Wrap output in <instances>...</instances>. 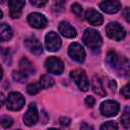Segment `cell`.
<instances>
[{
  "label": "cell",
  "instance_id": "cell-9",
  "mask_svg": "<svg viewBox=\"0 0 130 130\" xmlns=\"http://www.w3.org/2000/svg\"><path fill=\"white\" fill-rule=\"evenodd\" d=\"M68 54L74 61L79 62V63L83 62L85 59V51L83 47L78 43H72L69 46Z\"/></svg>",
  "mask_w": 130,
  "mask_h": 130
},
{
  "label": "cell",
  "instance_id": "cell-27",
  "mask_svg": "<svg viewBox=\"0 0 130 130\" xmlns=\"http://www.w3.org/2000/svg\"><path fill=\"white\" fill-rule=\"evenodd\" d=\"M66 0H54V8L56 10H63Z\"/></svg>",
  "mask_w": 130,
  "mask_h": 130
},
{
  "label": "cell",
  "instance_id": "cell-3",
  "mask_svg": "<svg viewBox=\"0 0 130 130\" xmlns=\"http://www.w3.org/2000/svg\"><path fill=\"white\" fill-rule=\"evenodd\" d=\"M70 77L74 80V82L77 84V86L83 90L86 91L89 87V81L87 79V76L82 69H74L70 72Z\"/></svg>",
  "mask_w": 130,
  "mask_h": 130
},
{
  "label": "cell",
  "instance_id": "cell-32",
  "mask_svg": "<svg viewBox=\"0 0 130 130\" xmlns=\"http://www.w3.org/2000/svg\"><path fill=\"white\" fill-rule=\"evenodd\" d=\"M123 13H124V15H125V16H124L125 19H126L127 21H129V9H128V8H125V10H124Z\"/></svg>",
  "mask_w": 130,
  "mask_h": 130
},
{
  "label": "cell",
  "instance_id": "cell-33",
  "mask_svg": "<svg viewBox=\"0 0 130 130\" xmlns=\"http://www.w3.org/2000/svg\"><path fill=\"white\" fill-rule=\"evenodd\" d=\"M4 101H5V98H4L3 93H2V92H0V108H1V107H2V105L4 104Z\"/></svg>",
  "mask_w": 130,
  "mask_h": 130
},
{
  "label": "cell",
  "instance_id": "cell-18",
  "mask_svg": "<svg viewBox=\"0 0 130 130\" xmlns=\"http://www.w3.org/2000/svg\"><path fill=\"white\" fill-rule=\"evenodd\" d=\"M92 90L99 94V95H102V96H105L107 94V91L105 89V85H104V81L101 77H98V76H94L93 79H92Z\"/></svg>",
  "mask_w": 130,
  "mask_h": 130
},
{
  "label": "cell",
  "instance_id": "cell-10",
  "mask_svg": "<svg viewBox=\"0 0 130 130\" xmlns=\"http://www.w3.org/2000/svg\"><path fill=\"white\" fill-rule=\"evenodd\" d=\"M39 120V115H38V110L35 104H30L25 112V114L23 115V122L26 126H32L35 125Z\"/></svg>",
  "mask_w": 130,
  "mask_h": 130
},
{
  "label": "cell",
  "instance_id": "cell-38",
  "mask_svg": "<svg viewBox=\"0 0 130 130\" xmlns=\"http://www.w3.org/2000/svg\"><path fill=\"white\" fill-rule=\"evenodd\" d=\"M0 1H2V0H0Z\"/></svg>",
  "mask_w": 130,
  "mask_h": 130
},
{
  "label": "cell",
  "instance_id": "cell-8",
  "mask_svg": "<svg viewBox=\"0 0 130 130\" xmlns=\"http://www.w3.org/2000/svg\"><path fill=\"white\" fill-rule=\"evenodd\" d=\"M45 44H46V48L48 51L55 52V51H58L61 47V39L56 32L49 31L46 35Z\"/></svg>",
  "mask_w": 130,
  "mask_h": 130
},
{
  "label": "cell",
  "instance_id": "cell-36",
  "mask_svg": "<svg viewBox=\"0 0 130 130\" xmlns=\"http://www.w3.org/2000/svg\"><path fill=\"white\" fill-rule=\"evenodd\" d=\"M2 16H3V12L0 10V18H2Z\"/></svg>",
  "mask_w": 130,
  "mask_h": 130
},
{
  "label": "cell",
  "instance_id": "cell-37",
  "mask_svg": "<svg viewBox=\"0 0 130 130\" xmlns=\"http://www.w3.org/2000/svg\"><path fill=\"white\" fill-rule=\"evenodd\" d=\"M1 52H2V49H1V47H0V53H1Z\"/></svg>",
  "mask_w": 130,
  "mask_h": 130
},
{
  "label": "cell",
  "instance_id": "cell-11",
  "mask_svg": "<svg viewBox=\"0 0 130 130\" xmlns=\"http://www.w3.org/2000/svg\"><path fill=\"white\" fill-rule=\"evenodd\" d=\"M24 46L30 53L35 55H41L43 52V48H42L40 41L34 36H30L24 39Z\"/></svg>",
  "mask_w": 130,
  "mask_h": 130
},
{
  "label": "cell",
  "instance_id": "cell-26",
  "mask_svg": "<svg viewBox=\"0 0 130 130\" xmlns=\"http://www.w3.org/2000/svg\"><path fill=\"white\" fill-rule=\"evenodd\" d=\"M71 10H72V12H73L76 16H81V15H82V7H81V5H79L78 3H74V4L71 6Z\"/></svg>",
  "mask_w": 130,
  "mask_h": 130
},
{
  "label": "cell",
  "instance_id": "cell-4",
  "mask_svg": "<svg viewBox=\"0 0 130 130\" xmlns=\"http://www.w3.org/2000/svg\"><path fill=\"white\" fill-rule=\"evenodd\" d=\"M24 98L19 92H10L6 100L7 109L11 111H19L24 106Z\"/></svg>",
  "mask_w": 130,
  "mask_h": 130
},
{
  "label": "cell",
  "instance_id": "cell-20",
  "mask_svg": "<svg viewBox=\"0 0 130 130\" xmlns=\"http://www.w3.org/2000/svg\"><path fill=\"white\" fill-rule=\"evenodd\" d=\"M39 83L42 88H50L54 85V79L50 75H43Z\"/></svg>",
  "mask_w": 130,
  "mask_h": 130
},
{
  "label": "cell",
  "instance_id": "cell-12",
  "mask_svg": "<svg viewBox=\"0 0 130 130\" xmlns=\"http://www.w3.org/2000/svg\"><path fill=\"white\" fill-rule=\"evenodd\" d=\"M27 21L35 28H44L48 23L47 18L43 14L38 13V12L30 13L27 16Z\"/></svg>",
  "mask_w": 130,
  "mask_h": 130
},
{
  "label": "cell",
  "instance_id": "cell-1",
  "mask_svg": "<svg viewBox=\"0 0 130 130\" xmlns=\"http://www.w3.org/2000/svg\"><path fill=\"white\" fill-rule=\"evenodd\" d=\"M108 65L120 75L127 76L129 73V61L127 58L118 55L116 52H109L107 55Z\"/></svg>",
  "mask_w": 130,
  "mask_h": 130
},
{
  "label": "cell",
  "instance_id": "cell-17",
  "mask_svg": "<svg viewBox=\"0 0 130 130\" xmlns=\"http://www.w3.org/2000/svg\"><path fill=\"white\" fill-rule=\"evenodd\" d=\"M18 65H19V70L21 72H23L24 74H26L27 76L35 74V72H36V69H35L32 63L26 58H21Z\"/></svg>",
  "mask_w": 130,
  "mask_h": 130
},
{
  "label": "cell",
  "instance_id": "cell-35",
  "mask_svg": "<svg viewBox=\"0 0 130 130\" xmlns=\"http://www.w3.org/2000/svg\"><path fill=\"white\" fill-rule=\"evenodd\" d=\"M2 76H3V70H2V67L0 66V80H1Z\"/></svg>",
  "mask_w": 130,
  "mask_h": 130
},
{
  "label": "cell",
  "instance_id": "cell-28",
  "mask_svg": "<svg viewBox=\"0 0 130 130\" xmlns=\"http://www.w3.org/2000/svg\"><path fill=\"white\" fill-rule=\"evenodd\" d=\"M84 103H85V105H86L87 107L91 108V107H93V105H94V103H95V100H94V98H93V96L88 95V96H86V98H85Z\"/></svg>",
  "mask_w": 130,
  "mask_h": 130
},
{
  "label": "cell",
  "instance_id": "cell-34",
  "mask_svg": "<svg viewBox=\"0 0 130 130\" xmlns=\"http://www.w3.org/2000/svg\"><path fill=\"white\" fill-rule=\"evenodd\" d=\"M80 128H81V129H83V128H87V129H92V127H91V126H88V125H86V124H82V125L80 126Z\"/></svg>",
  "mask_w": 130,
  "mask_h": 130
},
{
  "label": "cell",
  "instance_id": "cell-30",
  "mask_svg": "<svg viewBox=\"0 0 130 130\" xmlns=\"http://www.w3.org/2000/svg\"><path fill=\"white\" fill-rule=\"evenodd\" d=\"M48 0H30V3L37 7H43L47 4Z\"/></svg>",
  "mask_w": 130,
  "mask_h": 130
},
{
  "label": "cell",
  "instance_id": "cell-25",
  "mask_svg": "<svg viewBox=\"0 0 130 130\" xmlns=\"http://www.w3.org/2000/svg\"><path fill=\"white\" fill-rule=\"evenodd\" d=\"M101 129L102 130H112V129H118V125L113 122V121H109V122H106L104 123L102 126H101Z\"/></svg>",
  "mask_w": 130,
  "mask_h": 130
},
{
  "label": "cell",
  "instance_id": "cell-31",
  "mask_svg": "<svg viewBox=\"0 0 130 130\" xmlns=\"http://www.w3.org/2000/svg\"><path fill=\"white\" fill-rule=\"evenodd\" d=\"M121 93L124 95V98H126V99H129V96H130V89H129V84H126L123 88H122V90H121Z\"/></svg>",
  "mask_w": 130,
  "mask_h": 130
},
{
  "label": "cell",
  "instance_id": "cell-6",
  "mask_svg": "<svg viewBox=\"0 0 130 130\" xmlns=\"http://www.w3.org/2000/svg\"><path fill=\"white\" fill-rule=\"evenodd\" d=\"M101 113L106 117H113L117 115L120 111V106L116 101L113 100H107L104 101L100 106Z\"/></svg>",
  "mask_w": 130,
  "mask_h": 130
},
{
  "label": "cell",
  "instance_id": "cell-16",
  "mask_svg": "<svg viewBox=\"0 0 130 130\" xmlns=\"http://www.w3.org/2000/svg\"><path fill=\"white\" fill-rule=\"evenodd\" d=\"M58 29H59V32L66 38H75L77 35L76 29L66 21H61L59 23Z\"/></svg>",
  "mask_w": 130,
  "mask_h": 130
},
{
  "label": "cell",
  "instance_id": "cell-24",
  "mask_svg": "<svg viewBox=\"0 0 130 130\" xmlns=\"http://www.w3.org/2000/svg\"><path fill=\"white\" fill-rule=\"evenodd\" d=\"M0 124H1V126L4 127V128H9V127L12 126L13 120H12V118H10V117H8V116H2V117L0 118Z\"/></svg>",
  "mask_w": 130,
  "mask_h": 130
},
{
  "label": "cell",
  "instance_id": "cell-13",
  "mask_svg": "<svg viewBox=\"0 0 130 130\" xmlns=\"http://www.w3.org/2000/svg\"><path fill=\"white\" fill-rule=\"evenodd\" d=\"M100 8L109 14L116 13L120 10L121 8V2L119 0H105L100 3Z\"/></svg>",
  "mask_w": 130,
  "mask_h": 130
},
{
  "label": "cell",
  "instance_id": "cell-5",
  "mask_svg": "<svg viewBox=\"0 0 130 130\" xmlns=\"http://www.w3.org/2000/svg\"><path fill=\"white\" fill-rule=\"evenodd\" d=\"M106 32L109 38L115 41H121L125 38V29L118 22H110L106 27Z\"/></svg>",
  "mask_w": 130,
  "mask_h": 130
},
{
  "label": "cell",
  "instance_id": "cell-29",
  "mask_svg": "<svg viewBox=\"0 0 130 130\" xmlns=\"http://www.w3.org/2000/svg\"><path fill=\"white\" fill-rule=\"evenodd\" d=\"M71 123V120L68 117H61L60 118V125L61 127H68Z\"/></svg>",
  "mask_w": 130,
  "mask_h": 130
},
{
  "label": "cell",
  "instance_id": "cell-19",
  "mask_svg": "<svg viewBox=\"0 0 130 130\" xmlns=\"http://www.w3.org/2000/svg\"><path fill=\"white\" fill-rule=\"evenodd\" d=\"M12 38L11 27L6 23H0V42L9 41Z\"/></svg>",
  "mask_w": 130,
  "mask_h": 130
},
{
  "label": "cell",
  "instance_id": "cell-2",
  "mask_svg": "<svg viewBox=\"0 0 130 130\" xmlns=\"http://www.w3.org/2000/svg\"><path fill=\"white\" fill-rule=\"evenodd\" d=\"M82 40L84 44L91 50H96L102 46V37L101 35L92 28H86L83 32Z\"/></svg>",
  "mask_w": 130,
  "mask_h": 130
},
{
  "label": "cell",
  "instance_id": "cell-22",
  "mask_svg": "<svg viewBox=\"0 0 130 130\" xmlns=\"http://www.w3.org/2000/svg\"><path fill=\"white\" fill-rule=\"evenodd\" d=\"M40 89H41V85H40V83H37V82L29 83L26 86V91L28 94H36L40 91Z\"/></svg>",
  "mask_w": 130,
  "mask_h": 130
},
{
  "label": "cell",
  "instance_id": "cell-15",
  "mask_svg": "<svg viewBox=\"0 0 130 130\" xmlns=\"http://www.w3.org/2000/svg\"><path fill=\"white\" fill-rule=\"evenodd\" d=\"M24 4H25L24 0H8V5L10 8L11 17H13V18L19 17Z\"/></svg>",
  "mask_w": 130,
  "mask_h": 130
},
{
  "label": "cell",
  "instance_id": "cell-14",
  "mask_svg": "<svg viewBox=\"0 0 130 130\" xmlns=\"http://www.w3.org/2000/svg\"><path fill=\"white\" fill-rule=\"evenodd\" d=\"M85 19L90 24L95 25V26H99V25L103 24V21H104V18L102 16V14L100 12H98L93 8H89V9L86 10V12H85Z\"/></svg>",
  "mask_w": 130,
  "mask_h": 130
},
{
  "label": "cell",
  "instance_id": "cell-7",
  "mask_svg": "<svg viewBox=\"0 0 130 130\" xmlns=\"http://www.w3.org/2000/svg\"><path fill=\"white\" fill-rule=\"evenodd\" d=\"M45 67L48 70V72L56 75H60L64 70V64L63 62L57 58V57H49L45 62Z\"/></svg>",
  "mask_w": 130,
  "mask_h": 130
},
{
  "label": "cell",
  "instance_id": "cell-21",
  "mask_svg": "<svg viewBox=\"0 0 130 130\" xmlns=\"http://www.w3.org/2000/svg\"><path fill=\"white\" fill-rule=\"evenodd\" d=\"M121 121H122V124L125 128H129V125H130V118H129V107L127 106L125 109H124V113L122 114V117H121Z\"/></svg>",
  "mask_w": 130,
  "mask_h": 130
},
{
  "label": "cell",
  "instance_id": "cell-23",
  "mask_svg": "<svg viewBox=\"0 0 130 130\" xmlns=\"http://www.w3.org/2000/svg\"><path fill=\"white\" fill-rule=\"evenodd\" d=\"M12 76H13V79H14L15 81L20 82V83H21V82H24V81L26 80V78H27V75L24 74L23 72H21L20 70H19V71H13Z\"/></svg>",
  "mask_w": 130,
  "mask_h": 130
}]
</instances>
